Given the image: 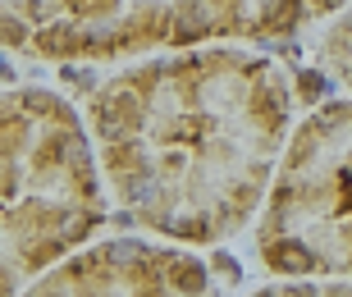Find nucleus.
Wrapping results in <instances>:
<instances>
[{
    "label": "nucleus",
    "mask_w": 352,
    "mask_h": 297,
    "mask_svg": "<svg viewBox=\"0 0 352 297\" xmlns=\"http://www.w3.org/2000/svg\"><path fill=\"white\" fill-rule=\"evenodd\" d=\"M174 284L183 293H201V270H197L192 261H179V270H174Z\"/></svg>",
    "instance_id": "f257e3e1"
},
{
    "label": "nucleus",
    "mask_w": 352,
    "mask_h": 297,
    "mask_svg": "<svg viewBox=\"0 0 352 297\" xmlns=\"http://www.w3.org/2000/svg\"><path fill=\"white\" fill-rule=\"evenodd\" d=\"M0 74H5V65H0Z\"/></svg>",
    "instance_id": "f03ea898"
}]
</instances>
